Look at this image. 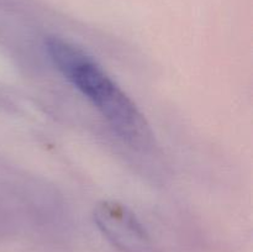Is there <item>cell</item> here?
Returning a JSON list of instances; mask_svg holds the SVG:
<instances>
[{"mask_svg":"<svg viewBox=\"0 0 253 252\" xmlns=\"http://www.w3.org/2000/svg\"><path fill=\"white\" fill-rule=\"evenodd\" d=\"M93 219L103 236L121 252H155L152 239L135 214L124 204L104 200L94 208Z\"/></svg>","mask_w":253,"mask_h":252,"instance_id":"7a4b0ae2","label":"cell"},{"mask_svg":"<svg viewBox=\"0 0 253 252\" xmlns=\"http://www.w3.org/2000/svg\"><path fill=\"white\" fill-rule=\"evenodd\" d=\"M44 44L56 68L98 109L124 141L133 147L150 145L152 132L137 106L85 51L61 37H49Z\"/></svg>","mask_w":253,"mask_h":252,"instance_id":"6da1fadb","label":"cell"}]
</instances>
